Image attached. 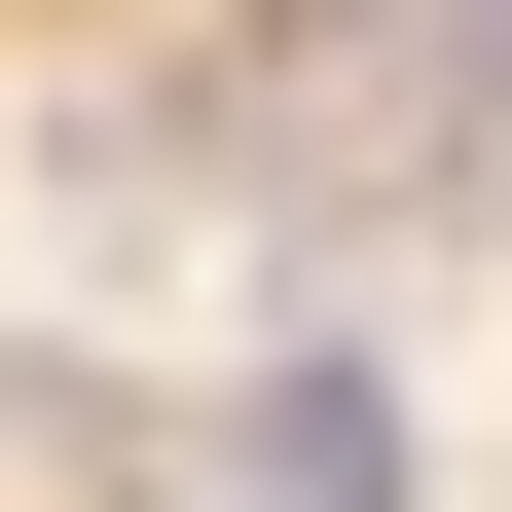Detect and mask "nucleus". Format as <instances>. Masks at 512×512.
I'll return each mask as SVG.
<instances>
[{
	"instance_id": "obj_3",
	"label": "nucleus",
	"mask_w": 512,
	"mask_h": 512,
	"mask_svg": "<svg viewBox=\"0 0 512 512\" xmlns=\"http://www.w3.org/2000/svg\"><path fill=\"white\" fill-rule=\"evenodd\" d=\"M293 37H366V0H256V74H293Z\"/></svg>"
},
{
	"instance_id": "obj_1",
	"label": "nucleus",
	"mask_w": 512,
	"mask_h": 512,
	"mask_svg": "<svg viewBox=\"0 0 512 512\" xmlns=\"http://www.w3.org/2000/svg\"><path fill=\"white\" fill-rule=\"evenodd\" d=\"M220 512H439V403H403L366 330H256V366H220Z\"/></svg>"
},
{
	"instance_id": "obj_2",
	"label": "nucleus",
	"mask_w": 512,
	"mask_h": 512,
	"mask_svg": "<svg viewBox=\"0 0 512 512\" xmlns=\"http://www.w3.org/2000/svg\"><path fill=\"white\" fill-rule=\"evenodd\" d=\"M439 183H512V0H439V110H403Z\"/></svg>"
}]
</instances>
